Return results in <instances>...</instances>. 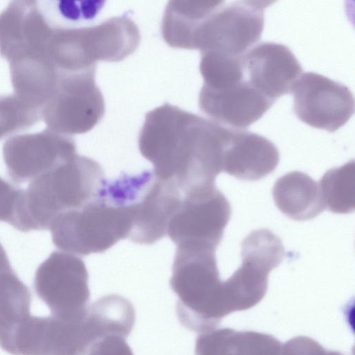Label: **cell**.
<instances>
[{
	"instance_id": "cell-1",
	"label": "cell",
	"mask_w": 355,
	"mask_h": 355,
	"mask_svg": "<svg viewBox=\"0 0 355 355\" xmlns=\"http://www.w3.org/2000/svg\"><path fill=\"white\" fill-rule=\"evenodd\" d=\"M232 130L164 103L146 114L139 149L157 176L186 194L215 187Z\"/></svg>"
},
{
	"instance_id": "cell-2",
	"label": "cell",
	"mask_w": 355,
	"mask_h": 355,
	"mask_svg": "<svg viewBox=\"0 0 355 355\" xmlns=\"http://www.w3.org/2000/svg\"><path fill=\"white\" fill-rule=\"evenodd\" d=\"M102 187L128 217L127 239L141 245H152L166 235L168 222L182 199L175 183L161 179L153 171L105 179Z\"/></svg>"
},
{
	"instance_id": "cell-3",
	"label": "cell",
	"mask_w": 355,
	"mask_h": 355,
	"mask_svg": "<svg viewBox=\"0 0 355 355\" xmlns=\"http://www.w3.org/2000/svg\"><path fill=\"white\" fill-rule=\"evenodd\" d=\"M139 42L137 26L126 16L90 27L53 26L46 55L58 70L78 71L96 67L98 61H121L135 52Z\"/></svg>"
},
{
	"instance_id": "cell-4",
	"label": "cell",
	"mask_w": 355,
	"mask_h": 355,
	"mask_svg": "<svg viewBox=\"0 0 355 355\" xmlns=\"http://www.w3.org/2000/svg\"><path fill=\"white\" fill-rule=\"evenodd\" d=\"M105 179L97 162L76 154L31 180L24 195L29 230L49 229L59 214L89 201Z\"/></svg>"
},
{
	"instance_id": "cell-5",
	"label": "cell",
	"mask_w": 355,
	"mask_h": 355,
	"mask_svg": "<svg viewBox=\"0 0 355 355\" xmlns=\"http://www.w3.org/2000/svg\"><path fill=\"white\" fill-rule=\"evenodd\" d=\"M49 229L58 248L87 256L103 252L119 241L127 239L130 225L122 208L100 186L89 201L59 214Z\"/></svg>"
},
{
	"instance_id": "cell-6",
	"label": "cell",
	"mask_w": 355,
	"mask_h": 355,
	"mask_svg": "<svg viewBox=\"0 0 355 355\" xmlns=\"http://www.w3.org/2000/svg\"><path fill=\"white\" fill-rule=\"evenodd\" d=\"M267 1H223L195 31L191 49L242 57L261 36Z\"/></svg>"
},
{
	"instance_id": "cell-7",
	"label": "cell",
	"mask_w": 355,
	"mask_h": 355,
	"mask_svg": "<svg viewBox=\"0 0 355 355\" xmlns=\"http://www.w3.org/2000/svg\"><path fill=\"white\" fill-rule=\"evenodd\" d=\"M95 71H60L56 90L41 110L46 128L67 136L83 134L102 119L105 103Z\"/></svg>"
},
{
	"instance_id": "cell-8",
	"label": "cell",
	"mask_w": 355,
	"mask_h": 355,
	"mask_svg": "<svg viewBox=\"0 0 355 355\" xmlns=\"http://www.w3.org/2000/svg\"><path fill=\"white\" fill-rule=\"evenodd\" d=\"M231 207L216 187L184 194L166 234L177 247L216 251L230 218Z\"/></svg>"
},
{
	"instance_id": "cell-9",
	"label": "cell",
	"mask_w": 355,
	"mask_h": 355,
	"mask_svg": "<svg viewBox=\"0 0 355 355\" xmlns=\"http://www.w3.org/2000/svg\"><path fill=\"white\" fill-rule=\"evenodd\" d=\"M88 277L82 259L54 251L37 268L34 289L51 315L73 318L83 314L89 306Z\"/></svg>"
},
{
	"instance_id": "cell-10",
	"label": "cell",
	"mask_w": 355,
	"mask_h": 355,
	"mask_svg": "<svg viewBox=\"0 0 355 355\" xmlns=\"http://www.w3.org/2000/svg\"><path fill=\"white\" fill-rule=\"evenodd\" d=\"M218 281L215 252L177 247L170 286L178 297L175 313L182 325L198 328L202 308Z\"/></svg>"
},
{
	"instance_id": "cell-11",
	"label": "cell",
	"mask_w": 355,
	"mask_h": 355,
	"mask_svg": "<svg viewBox=\"0 0 355 355\" xmlns=\"http://www.w3.org/2000/svg\"><path fill=\"white\" fill-rule=\"evenodd\" d=\"M291 92L296 116L313 128L335 132L354 114V100L349 89L322 75L302 73Z\"/></svg>"
},
{
	"instance_id": "cell-12",
	"label": "cell",
	"mask_w": 355,
	"mask_h": 355,
	"mask_svg": "<svg viewBox=\"0 0 355 355\" xmlns=\"http://www.w3.org/2000/svg\"><path fill=\"white\" fill-rule=\"evenodd\" d=\"M76 154L72 138L48 128L13 136L3 146L8 175L16 183L31 181Z\"/></svg>"
},
{
	"instance_id": "cell-13",
	"label": "cell",
	"mask_w": 355,
	"mask_h": 355,
	"mask_svg": "<svg viewBox=\"0 0 355 355\" xmlns=\"http://www.w3.org/2000/svg\"><path fill=\"white\" fill-rule=\"evenodd\" d=\"M51 31L39 2H10L0 13V54L8 62L35 54L46 55Z\"/></svg>"
},
{
	"instance_id": "cell-14",
	"label": "cell",
	"mask_w": 355,
	"mask_h": 355,
	"mask_svg": "<svg viewBox=\"0 0 355 355\" xmlns=\"http://www.w3.org/2000/svg\"><path fill=\"white\" fill-rule=\"evenodd\" d=\"M244 76L253 87L274 102L291 92L302 74V67L284 44L262 42L243 55Z\"/></svg>"
},
{
	"instance_id": "cell-15",
	"label": "cell",
	"mask_w": 355,
	"mask_h": 355,
	"mask_svg": "<svg viewBox=\"0 0 355 355\" xmlns=\"http://www.w3.org/2000/svg\"><path fill=\"white\" fill-rule=\"evenodd\" d=\"M274 103L246 79L218 89L202 86L198 98L200 109L211 120L238 130L258 121Z\"/></svg>"
},
{
	"instance_id": "cell-16",
	"label": "cell",
	"mask_w": 355,
	"mask_h": 355,
	"mask_svg": "<svg viewBox=\"0 0 355 355\" xmlns=\"http://www.w3.org/2000/svg\"><path fill=\"white\" fill-rule=\"evenodd\" d=\"M279 153L266 137L245 130H232L223 156L222 171L243 180H258L271 173Z\"/></svg>"
},
{
	"instance_id": "cell-17",
	"label": "cell",
	"mask_w": 355,
	"mask_h": 355,
	"mask_svg": "<svg viewBox=\"0 0 355 355\" xmlns=\"http://www.w3.org/2000/svg\"><path fill=\"white\" fill-rule=\"evenodd\" d=\"M284 254L281 239L266 229L252 231L241 243V267L230 281L234 283H263L268 272L278 266Z\"/></svg>"
},
{
	"instance_id": "cell-18",
	"label": "cell",
	"mask_w": 355,
	"mask_h": 355,
	"mask_svg": "<svg viewBox=\"0 0 355 355\" xmlns=\"http://www.w3.org/2000/svg\"><path fill=\"white\" fill-rule=\"evenodd\" d=\"M272 196L278 209L296 220L313 218L325 209L319 185L300 171L279 178L273 186Z\"/></svg>"
},
{
	"instance_id": "cell-19",
	"label": "cell",
	"mask_w": 355,
	"mask_h": 355,
	"mask_svg": "<svg viewBox=\"0 0 355 355\" xmlns=\"http://www.w3.org/2000/svg\"><path fill=\"white\" fill-rule=\"evenodd\" d=\"M31 294L12 270L0 276V347L10 353L15 338L31 316Z\"/></svg>"
},
{
	"instance_id": "cell-20",
	"label": "cell",
	"mask_w": 355,
	"mask_h": 355,
	"mask_svg": "<svg viewBox=\"0 0 355 355\" xmlns=\"http://www.w3.org/2000/svg\"><path fill=\"white\" fill-rule=\"evenodd\" d=\"M223 1H171L162 24L164 41L174 48L191 49L193 34L200 24Z\"/></svg>"
},
{
	"instance_id": "cell-21",
	"label": "cell",
	"mask_w": 355,
	"mask_h": 355,
	"mask_svg": "<svg viewBox=\"0 0 355 355\" xmlns=\"http://www.w3.org/2000/svg\"><path fill=\"white\" fill-rule=\"evenodd\" d=\"M354 161L327 171L319 187L325 208L337 214H347L354 209Z\"/></svg>"
},
{
	"instance_id": "cell-22",
	"label": "cell",
	"mask_w": 355,
	"mask_h": 355,
	"mask_svg": "<svg viewBox=\"0 0 355 355\" xmlns=\"http://www.w3.org/2000/svg\"><path fill=\"white\" fill-rule=\"evenodd\" d=\"M200 71L204 80L203 87L213 89L230 87L245 79L243 56L202 52Z\"/></svg>"
},
{
	"instance_id": "cell-23",
	"label": "cell",
	"mask_w": 355,
	"mask_h": 355,
	"mask_svg": "<svg viewBox=\"0 0 355 355\" xmlns=\"http://www.w3.org/2000/svg\"><path fill=\"white\" fill-rule=\"evenodd\" d=\"M40 119V110L30 106L15 94L0 95V139L31 127Z\"/></svg>"
},
{
	"instance_id": "cell-24",
	"label": "cell",
	"mask_w": 355,
	"mask_h": 355,
	"mask_svg": "<svg viewBox=\"0 0 355 355\" xmlns=\"http://www.w3.org/2000/svg\"><path fill=\"white\" fill-rule=\"evenodd\" d=\"M25 190L0 177V221L7 222L20 231Z\"/></svg>"
},
{
	"instance_id": "cell-25",
	"label": "cell",
	"mask_w": 355,
	"mask_h": 355,
	"mask_svg": "<svg viewBox=\"0 0 355 355\" xmlns=\"http://www.w3.org/2000/svg\"><path fill=\"white\" fill-rule=\"evenodd\" d=\"M87 355H134L125 338L110 336L97 342Z\"/></svg>"
},
{
	"instance_id": "cell-26",
	"label": "cell",
	"mask_w": 355,
	"mask_h": 355,
	"mask_svg": "<svg viewBox=\"0 0 355 355\" xmlns=\"http://www.w3.org/2000/svg\"><path fill=\"white\" fill-rule=\"evenodd\" d=\"M12 270L3 246L0 243V275Z\"/></svg>"
}]
</instances>
